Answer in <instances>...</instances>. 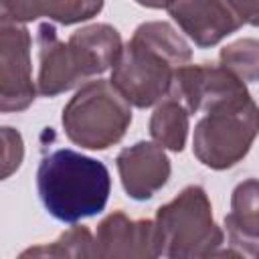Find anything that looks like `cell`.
<instances>
[{
	"mask_svg": "<svg viewBox=\"0 0 259 259\" xmlns=\"http://www.w3.org/2000/svg\"><path fill=\"white\" fill-rule=\"evenodd\" d=\"M36 182L47 210L65 223L103 210L111 186L109 172L99 160L67 148L42 158Z\"/></svg>",
	"mask_w": 259,
	"mask_h": 259,
	"instance_id": "1",
	"label": "cell"
},
{
	"mask_svg": "<svg viewBox=\"0 0 259 259\" xmlns=\"http://www.w3.org/2000/svg\"><path fill=\"white\" fill-rule=\"evenodd\" d=\"M214 107L217 111L198 123L194 146L204 164L223 168L235 164L247 152L259 130V111L245 89L221 99Z\"/></svg>",
	"mask_w": 259,
	"mask_h": 259,
	"instance_id": "2",
	"label": "cell"
},
{
	"mask_svg": "<svg viewBox=\"0 0 259 259\" xmlns=\"http://www.w3.org/2000/svg\"><path fill=\"white\" fill-rule=\"evenodd\" d=\"M130 119L121 95L111 93L105 83H93L79 91L63 115L67 134L87 148H107L121 138Z\"/></svg>",
	"mask_w": 259,
	"mask_h": 259,
	"instance_id": "3",
	"label": "cell"
},
{
	"mask_svg": "<svg viewBox=\"0 0 259 259\" xmlns=\"http://www.w3.org/2000/svg\"><path fill=\"white\" fill-rule=\"evenodd\" d=\"M208 214V204L200 188H188L178 200L160 208L158 219L176 223H160L162 245H166L168 259H194L202 253H208L221 243V233L214 227L192 229V223Z\"/></svg>",
	"mask_w": 259,
	"mask_h": 259,
	"instance_id": "4",
	"label": "cell"
},
{
	"mask_svg": "<svg viewBox=\"0 0 259 259\" xmlns=\"http://www.w3.org/2000/svg\"><path fill=\"white\" fill-rule=\"evenodd\" d=\"M123 59L117 63L113 83L125 99L144 107L164 95L168 87V65L166 57L154 51H146L138 40L127 47Z\"/></svg>",
	"mask_w": 259,
	"mask_h": 259,
	"instance_id": "5",
	"label": "cell"
},
{
	"mask_svg": "<svg viewBox=\"0 0 259 259\" xmlns=\"http://www.w3.org/2000/svg\"><path fill=\"white\" fill-rule=\"evenodd\" d=\"M162 237L152 223H127L123 214L109 217L99 231V259H156Z\"/></svg>",
	"mask_w": 259,
	"mask_h": 259,
	"instance_id": "6",
	"label": "cell"
},
{
	"mask_svg": "<svg viewBox=\"0 0 259 259\" xmlns=\"http://www.w3.org/2000/svg\"><path fill=\"white\" fill-rule=\"evenodd\" d=\"M119 170L127 192L136 198H148L152 192L166 182L168 160L162 150L152 144H138L119 156Z\"/></svg>",
	"mask_w": 259,
	"mask_h": 259,
	"instance_id": "7",
	"label": "cell"
},
{
	"mask_svg": "<svg viewBox=\"0 0 259 259\" xmlns=\"http://www.w3.org/2000/svg\"><path fill=\"white\" fill-rule=\"evenodd\" d=\"M231 241L259 259V182L249 180L235 190L233 212L227 217Z\"/></svg>",
	"mask_w": 259,
	"mask_h": 259,
	"instance_id": "8",
	"label": "cell"
},
{
	"mask_svg": "<svg viewBox=\"0 0 259 259\" xmlns=\"http://www.w3.org/2000/svg\"><path fill=\"white\" fill-rule=\"evenodd\" d=\"M192 73H194L196 81L188 79L186 73L182 71V81L180 83H182L184 91L188 93L190 109H196L200 105V99H204L208 95V85L204 83V79H198V69H192ZM241 89H243V85H239L235 79H231L229 75H223V73H217V79L210 83V95L214 97V103L225 99V97H229V95H233V93H237V91H241Z\"/></svg>",
	"mask_w": 259,
	"mask_h": 259,
	"instance_id": "9",
	"label": "cell"
},
{
	"mask_svg": "<svg viewBox=\"0 0 259 259\" xmlns=\"http://www.w3.org/2000/svg\"><path fill=\"white\" fill-rule=\"evenodd\" d=\"M152 134L172 150H180L186 134V115L176 105H164L156 111L152 121Z\"/></svg>",
	"mask_w": 259,
	"mask_h": 259,
	"instance_id": "10",
	"label": "cell"
},
{
	"mask_svg": "<svg viewBox=\"0 0 259 259\" xmlns=\"http://www.w3.org/2000/svg\"><path fill=\"white\" fill-rule=\"evenodd\" d=\"M208 259H241L239 255H235V253H221V255H217V257H208Z\"/></svg>",
	"mask_w": 259,
	"mask_h": 259,
	"instance_id": "11",
	"label": "cell"
}]
</instances>
